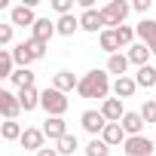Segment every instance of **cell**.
I'll list each match as a JSON object with an SVG mask.
<instances>
[{
	"label": "cell",
	"instance_id": "obj_18",
	"mask_svg": "<svg viewBox=\"0 0 156 156\" xmlns=\"http://www.w3.org/2000/svg\"><path fill=\"white\" fill-rule=\"evenodd\" d=\"M34 80H37V73H34L31 67H16V73L9 76V83H12V89H16V92L31 89V86H34Z\"/></svg>",
	"mask_w": 156,
	"mask_h": 156
},
{
	"label": "cell",
	"instance_id": "obj_2",
	"mask_svg": "<svg viewBox=\"0 0 156 156\" xmlns=\"http://www.w3.org/2000/svg\"><path fill=\"white\" fill-rule=\"evenodd\" d=\"M40 107L46 110V116H64V113L70 110V98H67L64 92H58V89L46 86V89H43V95H40Z\"/></svg>",
	"mask_w": 156,
	"mask_h": 156
},
{
	"label": "cell",
	"instance_id": "obj_31",
	"mask_svg": "<svg viewBox=\"0 0 156 156\" xmlns=\"http://www.w3.org/2000/svg\"><path fill=\"white\" fill-rule=\"evenodd\" d=\"M83 150H86V156H110V147H107L101 138H92Z\"/></svg>",
	"mask_w": 156,
	"mask_h": 156
},
{
	"label": "cell",
	"instance_id": "obj_5",
	"mask_svg": "<svg viewBox=\"0 0 156 156\" xmlns=\"http://www.w3.org/2000/svg\"><path fill=\"white\" fill-rule=\"evenodd\" d=\"M80 126H83V132H89L92 138H101L104 129H107V119H104L101 110H83V113H80Z\"/></svg>",
	"mask_w": 156,
	"mask_h": 156
},
{
	"label": "cell",
	"instance_id": "obj_3",
	"mask_svg": "<svg viewBox=\"0 0 156 156\" xmlns=\"http://www.w3.org/2000/svg\"><path fill=\"white\" fill-rule=\"evenodd\" d=\"M129 12H132V3H126V0H110L107 6H101V16H104V28L116 31L119 25H126Z\"/></svg>",
	"mask_w": 156,
	"mask_h": 156
},
{
	"label": "cell",
	"instance_id": "obj_22",
	"mask_svg": "<svg viewBox=\"0 0 156 156\" xmlns=\"http://www.w3.org/2000/svg\"><path fill=\"white\" fill-rule=\"evenodd\" d=\"M98 46H101V52H107V58H110V55H116V52L122 49V46H119V40H116V31H110V28L98 34Z\"/></svg>",
	"mask_w": 156,
	"mask_h": 156
},
{
	"label": "cell",
	"instance_id": "obj_37",
	"mask_svg": "<svg viewBox=\"0 0 156 156\" xmlns=\"http://www.w3.org/2000/svg\"><path fill=\"white\" fill-rule=\"evenodd\" d=\"M150 52H153V58H156V43H150Z\"/></svg>",
	"mask_w": 156,
	"mask_h": 156
},
{
	"label": "cell",
	"instance_id": "obj_15",
	"mask_svg": "<svg viewBox=\"0 0 156 156\" xmlns=\"http://www.w3.org/2000/svg\"><path fill=\"white\" fill-rule=\"evenodd\" d=\"M101 113H104V119L107 122H122V116H126V107H122V101L119 98H107V101H101V107H98Z\"/></svg>",
	"mask_w": 156,
	"mask_h": 156
},
{
	"label": "cell",
	"instance_id": "obj_10",
	"mask_svg": "<svg viewBox=\"0 0 156 156\" xmlns=\"http://www.w3.org/2000/svg\"><path fill=\"white\" fill-rule=\"evenodd\" d=\"M19 144H22L25 150H31V153H40V150L46 147V135H43V129H37V126H28Z\"/></svg>",
	"mask_w": 156,
	"mask_h": 156
},
{
	"label": "cell",
	"instance_id": "obj_38",
	"mask_svg": "<svg viewBox=\"0 0 156 156\" xmlns=\"http://www.w3.org/2000/svg\"><path fill=\"white\" fill-rule=\"evenodd\" d=\"M153 141H156V135H153Z\"/></svg>",
	"mask_w": 156,
	"mask_h": 156
},
{
	"label": "cell",
	"instance_id": "obj_33",
	"mask_svg": "<svg viewBox=\"0 0 156 156\" xmlns=\"http://www.w3.org/2000/svg\"><path fill=\"white\" fill-rule=\"evenodd\" d=\"M49 6H52V12H58V16H70V12H73V0H49Z\"/></svg>",
	"mask_w": 156,
	"mask_h": 156
},
{
	"label": "cell",
	"instance_id": "obj_7",
	"mask_svg": "<svg viewBox=\"0 0 156 156\" xmlns=\"http://www.w3.org/2000/svg\"><path fill=\"white\" fill-rule=\"evenodd\" d=\"M37 12H34V6H25V3H19V6H12L9 9V25H16V28H34L37 25Z\"/></svg>",
	"mask_w": 156,
	"mask_h": 156
},
{
	"label": "cell",
	"instance_id": "obj_29",
	"mask_svg": "<svg viewBox=\"0 0 156 156\" xmlns=\"http://www.w3.org/2000/svg\"><path fill=\"white\" fill-rule=\"evenodd\" d=\"M25 49L31 52V58H34V61H40V58H46V52H49V43H40V40L28 37V40H25Z\"/></svg>",
	"mask_w": 156,
	"mask_h": 156
},
{
	"label": "cell",
	"instance_id": "obj_17",
	"mask_svg": "<svg viewBox=\"0 0 156 156\" xmlns=\"http://www.w3.org/2000/svg\"><path fill=\"white\" fill-rule=\"evenodd\" d=\"M135 34H138V43H156V19H141L138 25H135Z\"/></svg>",
	"mask_w": 156,
	"mask_h": 156
},
{
	"label": "cell",
	"instance_id": "obj_27",
	"mask_svg": "<svg viewBox=\"0 0 156 156\" xmlns=\"http://www.w3.org/2000/svg\"><path fill=\"white\" fill-rule=\"evenodd\" d=\"M116 40H119L122 49H132V46L138 43V34H135L132 25H119V28H116Z\"/></svg>",
	"mask_w": 156,
	"mask_h": 156
},
{
	"label": "cell",
	"instance_id": "obj_6",
	"mask_svg": "<svg viewBox=\"0 0 156 156\" xmlns=\"http://www.w3.org/2000/svg\"><path fill=\"white\" fill-rule=\"evenodd\" d=\"M0 113H3V119H19L25 113L22 110V101H19V92L0 89Z\"/></svg>",
	"mask_w": 156,
	"mask_h": 156
},
{
	"label": "cell",
	"instance_id": "obj_35",
	"mask_svg": "<svg viewBox=\"0 0 156 156\" xmlns=\"http://www.w3.org/2000/svg\"><path fill=\"white\" fill-rule=\"evenodd\" d=\"M150 6H153V0H135V3H132V9H135V12H141L144 19H147V12H150Z\"/></svg>",
	"mask_w": 156,
	"mask_h": 156
},
{
	"label": "cell",
	"instance_id": "obj_25",
	"mask_svg": "<svg viewBox=\"0 0 156 156\" xmlns=\"http://www.w3.org/2000/svg\"><path fill=\"white\" fill-rule=\"evenodd\" d=\"M22 135H25V129H22L19 119H3L0 122V138L3 141H22Z\"/></svg>",
	"mask_w": 156,
	"mask_h": 156
},
{
	"label": "cell",
	"instance_id": "obj_34",
	"mask_svg": "<svg viewBox=\"0 0 156 156\" xmlns=\"http://www.w3.org/2000/svg\"><path fill=\"white\" fill-rule=\"evenodd\" d=\"M12 28L16 25H0V46H9L12 43Z\"/></svg>",
	"mask_w": 156,
	"mask_h": 156
},
{
	"label": "cell",
	"instance_id": "obj_11",
	"mask_svg": "<svg viewBox=\"0 0 156 156\" xmlns=\"http://www.w3.org/2000/svg\"><path fill=\"white\" fill-rule=\"evenodd\" d=\"M76 86H80V76H76L73 70H58L55 76H52V89H58V92H76Z\"/></svg>",
	"mask_w": 156,
	"mask_h": 156
},
{
	"label": "cell",
	"instance_id": "obj_9",
	"mask_svg": "<svg viewBox=\"0 0 156 156\" xmlns=\"http://www.w3.org/2000/svg\"><path fill=\"white\" fill-rule=\"evenodd\" d=\"M40 129H43L46 141H55V144H58V141L67 135V122H64V116H46Z\"/></svg>",
	"mask_w": 156,
	"mask_h": 156
},
{
	"label": "cell",
	"instance_id": "obj_21",
	"mask_svg": "<svg viewBox=\"0 0 156 156\" xmlns=\"http://www.w3.org/2000/svg\"><path fill=\"white\" fill-rule=\"evenodd\" d=\"M126 132H122V126L119 122H107V129H104V135H101V141L107 144V147H119V144H126Z\"/></svg>",
	"mask_w": 156,
	"mask_h": 156
},
{
	"label": "cell",
	"instance_id": "obj_12",
	"mask_svg": "<svg viewBox=\"0 0 156 156\" xmlns=\"http://www.w3.org/2000/svg\"><path fill=\"white\" fill-rule=\"evenodd\" d=\"M122 132L129 135V138H135V135H144V116H141V110H126V116H122Z\"/></svg>",
	"mask_w": 156,
	"mask_h": 156
},
{
	"label": "cell",
	"instance_id": "obj_8",
	"mask_svg": "<svg viewBox=\"0 0 156 156\" xmlns=\"http://www.w3.org/2000/svg\"><path fill=\"white\" fill-rule=\"evenodd\" d=\"M80 31H86V34H101V31H107L101 9H86V12H80Z\"/></svg>",
	"mask_w": 156,
	"mask_h": 156
},
{
	"label": "cell",
	"instance_id": "obj_32",
	"mask_svg": "<svg viewBox=\"0 0 156 156\" xmlns=\"http://www.w3.org/2000/svg\"><path fill=\"white\" fill-rule=\"evenodd\" d=\"M141 116H144L147 126H156V98H147L141 104Z\"/></svg>",
	"mask_w": 156,
	"mask_h": 156
},
{
	"label": "cell",
	"instance_id": "obj_13",
	"mask_svg": "<svg viewBox=\"0 0 156 156\" xmlns=\"http://www.w3.org/2000/svg\"><path fill=\"white\" fill-rule=\"evenodd\" d=\"M135 92H138V83H135L132 73H129V76H116V80H113V98L126 101V98H132Z\"/></svg>",
	"mask_w": 156,
	"mask_h": 156
},
{
	"label": "cell",
	"instance_id": "obj_23",
	"mask_svg": "<svg viewBox=\"0 0 156 156\" xmlns=\"http://www.w3.org/2000/svg\"><path fill=\"white\" fill-rule=\"evenodd\" d=\"M126 55H129V61H132V64H138V67L150 64V58H153V52H150V46H147V43H135Z\"/></svg>",
	"mask_w": 156,
	"mask_h": 156
},
{
	"label": "cell",
	"instance_id": "obj_30",
	"mask_svg": "<svg viewBox=\"0 0 156 156\" xmlns=\"http://www.w3.org/2000/svg\"><path fill=\"white\" fill-rule=\"evenodd\" d=\"M12 58H16V67H31V64H34V58H31V52L25 49V40L12 46Z\"/></svg>",
	"mask_w": 156,
	"mask_h": 156
},
{
	"label": "cell",
	"instance_id": "obj_4",
	"mask_svg": "<svg viewBox=\"0 0 156 156\" xmlns=\"http://www.w3.org/2000/svg\"><path fill=\"white\" fill-rule=\"evenodd\" d=\"M153 150H156V141L147 138V135L126 138V144H122V153L126 156H153Z\"/></svg>",
	"mask_w": 156,
	"mask_h": 156
},
{
	"label": "cell",
	"instance_id": "obj_19",
	"mask_svg": "<svg viewBox=\"0 0 156 156\" xmlns=\"http://www.w3.org/2000/svg\"><path fill=\"white\" fill-rule=\"evenodd\" d=\"M135 83L138 89H153L156 92V64H144L135 70Z\"/></svg>",
	"mask_w": 156,
	"mask_h": 156
},
{
	"label": "cell",
	"instance_id": "obj_26",
	"mask_svg": "<svg viewBox=\"0 0 156 156\" xmlns=\"http://www.w3.org/2000/svg\"><path fill=\"white\" fill-rule=\"evenodd\" d=\"M16 73V58H12V49H0V76L9 80Z\"/></svg>",
	"mask_w": 156,
	"mask_h": 156
},
{
	"label": "cell",
	"instance_id": "obj_24",
	"mask_svg": "<svg viewBox=\"0 0 156 156\" xmlns=\"http://www.w3.org/2000/svg\"><path fill=\"white\" fill-rule=\"evenodd\" d=\"M40 95H43V92H40L37 86H31V89H22V92H19V101H22V110H25V113L37 110V107H40Z\"/></svg>",
	"mask_w": 156,
	"mask_h": 156
},
{
	"label": "cell",
	"instance_id": "obj_20",
	"mask_svg": "<svg viewBox=\"0 0 156 156\" xmlns=\"http://www.w3.org/2000/svg\"><path fill=\"white\" fill-rule=\"evenodd\" d=\"M55 31H58V37H73L76 31H80V16H58L55 19Z\"/></svg>",
	"mask_w": 156,
	"mask_h": 156
},
{
	"label": "cell",
	"instance_id": "obj_28",
	"mask_svg": "<svg viewBox=\"0 0 156 156\" xmlns=\"http://www.w3.org/2000/svg\"><path fill=\"white\" fill-rule=\"evenodd\" d=\"M55 150H58L61 156H73L76 150H80V141H76V135H70V132H67V135L55 144Z\"/></svg>",
	"mask_w": 156,
	"mask_h": 156
},
{
	"label": "cell",
	"instance_id": "obj_16",
	"mask_svg": "<svg viewBox=\"0 0 156 156\" xmlns=\"http://www.w3.org/2000/svg\"><path fill=\"white\" fill-rule=\"evenodd\" d=\"M129 67H132V61H129L126 52H116V55L107 58V73H113V80L116 76H129Z\"/></svg>",
	"mask_w": 156,
	"mask_h": 156
},
{
	"label": "cell",
	"instance_id": "obj_14",
	"mask_svg": "<svg viewBox=\"0 0 156 156\" xmlns=\"http://www.w3.org/2000/svg\"><path fill=\"white\" fill-rule=\"evenodd\" d=\"M55 34H58V31H55V22H52V19H46V16H43V19H37V25L31 28V37H34V40H40V43H49Z\"/></svg>",
	"mask_w": 156,
	"mask_h": 156
},
{
	"label": "cell",
	"instance_id": "obj_1",
	"mask_svg": "<svg viewBox=\"0 0 156 156\" xmlns=\"http://www.w3.org/2000/svg\"><path fill=\"white\" fill-rule=\"evenodd\" d=\"M110 92H113V80H110V73L107 70H89V73H83L80 76V86H76V95L80 98H98V101H107L110 98Z\"/></svg>",
	"mask_w": 156,
	"mask_h": 156
},
{
	"label": "cell",
	"instance_id": "obj_36",
	"mask_svg": "<svg viewBox=\"0 0 156 156\" xmlns=\"http://www.w3.org/2000/svg\"><path fill=\"white\" fill-rule=\"evenodd\" d=\"M34 156H61V153H58L55 147H49V144H46V147H43L40 153H34Z\"/></svg>",
	"mask_w": 156,
	"mask_h": 156
}]
</instances>
